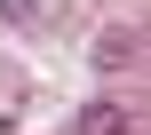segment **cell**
Masks as SVG:
<instances>
[{"mask_svg":"<svg viewBox=\"0 0 151 135\" xmlns=\"http://www.w3.org/2000/svg\"><path fill=\"white\" fill-rule=\"evenodd\" d=\"M135 56H143V32H135V24H111V32L96 40V72H119V64H135Z\"/></svg>","mask_w":151,"mask_h":135,"instance_id":"6da1fadb","label":"cell"},{"mask_svg":"<svg viewBox=\"0 0 151 135\" xmlns=\"http://www.w3.org/2000/svg\"><path fill=\"white\" fill-rule=\"evenodd\" d=\"M135 119H127V103H80L72 111V135H127Z\"/></svg>","mask_w":151,"mask_h":135,"instance_id":"7a4b0ae2","label":"cell"},{"mask_svg":"<svg viewBox=\"0 0 151 135\" xmlns=\"http://www.w3.org/2000/svg\"><path fill=\"white\" fill-rule=\"evenodd\" d=\"M0 24H16V32H32V24H40V0H0Z\"/></svg>","mask_w":151,"mask_h":135,"instance_id":"3957f363","label":"cell"}]
</instances>
